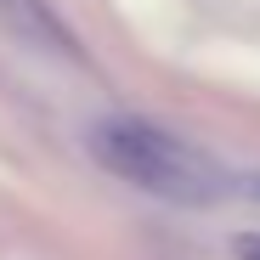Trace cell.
Returning a JSON list of instances; mask_svg holds the SVG:
<instances>
[{
  "label": "cell",
  "instance_id": "cell-1",
  "mask_svg": "<svg viewBox=\"0 0 260 260\" xmlns=\"http://www.w3.org/2000/svg\"><path fill=\"white\" fill-rule=\"evenodd\" d=\"M91 158L108 176H119L124 187L164 198V204H187V209L226 198V187H232V176L198 142L176 136V130H164L153 119H136V113L96 119L91 124Z\"/></svg>",
  "mask_w": 260,
  "mask_h": 260
},
{
  "label": "cell",
  "instance_id": "cell-2",
  "mask_svg": "<svg viewBox=\"0 0 260 260\" xmlns=\"http://www.w3.org/2000/svg\"><path fill=\"white\" fill-rule=\"evenodd\" d=\"M0 28H6L17 46L40 51V57H62L79 62V34L68 28V17L57 12V0H0Z\"/></svg>",
  "mask_w": 260,
  "mask_h": 260
},
{
  "label": "cell",
  "instance_id": "cell-3",
  "mask_svg": "<svg viewBox=\"0 0 260 260\" xmlns=\"http://www.w3.org/2000/svg\"><path fill=\"white\" fill-rule=\"evenodd\" d=\"M238 260H260V232H243L238 238Z\"/></svg>",
  "mask_w": 260,
  "mask_h": 260
},
{
  "label": "cell",
  "instance_id": "cell-4",
  "mask_svg": "<svg viewBox=\"0 0 260 260\" xmlns=\"http://www.w3.org/2000/svg\"><path fill=\"white\" fill-rule=\"evenodd\" d=\"M254 192H260V181H254Z\"/></svg>",
  "mask_w": 260,
  "mask_h": 260
}]
</instances>
